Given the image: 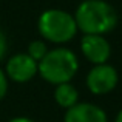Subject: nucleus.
<instances>
[{
    "label": "nucleus",
    "mask_w": 122,
    "mask_h": 122,
    "mask_svg": "<svg viewBox=\"0 0 122 122\" xmlns=\"http://www.w3.org/2000/svg\"><path fill=\"white\" fill-rule=\"evenodd\" d=\"M74 20L82 33L102 36L116 26L117 14L104 0H85L76 9Z\"/></svg>",
    "instance_id": "1"
},
{
    "label": "nucleus",
    "mask_w": 122,
    "mask_h": 122,
    "mask_svg": "<svg viewBox=\"0 0 122 122\" xmlns=\"http://www.w3.org/2000/svg\"><path fill=\"white\" fill-rule=\"evenodd\" d=\"M79 62L76 54L68 48H56L45 54L37 63V73L46 82L60 85L70 82L77 73Z\"/></svg>",
    "instance_id": "2"
},
{
    "label": "nucleus",
    "mask_w": 122,
    "mask_h": 122,
    "mask_svg": "<svg viewBox=\"0 0 122 122\" xmlns=\"http://www.w3.org/2000/svg\"><path fill=\"white\" fill-rule=\"evenodd\" d=\"M37 28L42 37L53 43H65L71 40L77 31L74 15L62 9H48L42 12Z\"/></svg>",
    "instance_id": "3"
},
{
    "label": "nucleus",
    "mask_w": 122,
    "mask_h": 122,
    "mask_svg": "<svg viewBox=\"0 0 122 122\" xmlns=\"http://www.w3.org/2000/svg\"><path fill=\"white\" fill-rule=\"evenodd\" d=\"M119 76L111 65H96L86 76V86L93 94H107L117 85Z\"/></svg>",
    "instance_id": "4"
},
{
    "label": "nucleus",
    "mask_w": 122,
    "mask_h": 122,
    "mask_svg": "<svg viewBox=\"0 0 122 122\" xmlns=\"http://www.w3.org/2000/svg\"><path fill=\"white\" fill-rule=\"evenodd\" d=\"M37 74V62L28 54H15L6 63V76L11 81L23 83Z\"/></svg>",
    "instance_id": "5"
},
{
    "label": "nucleus",
    "mask_w": 122,
    "mask_h": 122,
    "mask_svg": "<svg viewBox=\"0 0 122 122\" xmlns=\"http://www.w3.org/2000/svg\"><path fill=\"white\" fill-rule=\"evenodd\" d=\"M81 48L83 56L94 65L105 63L111 54L110 43L104 36H99V34H85L81 42Z\"/></svg>",
    "instance_id": "6"
},
{
    "label": "nucleus",
    "mask_w": 122,
    "mask_h": 122,
    "mask_svg": "<svg viewBox=\"0 0 122 122\" xmlns=\"http://www.w3.org/2000/svg\"><path fill=\"white\" fill-rule=\"evenodd\" d=\"M63 122H107V114L94 104H76L65 113Z\"/></svg>",
    "instance_id": "7"
},
{
    "label": "nucleus",
    "mask_w": 122,
    "mask_h": 122,
    "mask_svg": "<svg viewBox=\"0 0 122 122\" xmlns=\"http://www.w3.org/2000/svg\"><path fill=\"white\" fill-rule=\"evenodd\" d=\"M54 99H56L57 105L62 108H66L68 110L70 107L77 104V90L71 85L70 82L66 83H60V85H56V91H54Z\"/></svg>",
    "instance_id": "8"
},
{
    "label": "nucleus",
    "mask_w": 122,
    "mask_h": 122,
    "mask_svg": "<svg viewBox=\"0 0 122 122\" xmlns=\"http://www.w3.org/2000/svg\"><path fill=\"white\" fill-rule=\"evenodd\" d=\"M48 53V48H46V45H45V42H42V40H34V42H31L30 43V46H28V56L30 57H33L34 60H36L37 63L40 62L42 59L45 57V54Z\"/></svg>",
    "instance_id": "9"
},
{
    "label": "nucleus",
    "mask_w": 122,
    "mask_h": 122,
    "mask_svg": "<svg viewBox=\"0 0 122 122\" xmlns=\"http://www.w3.org/2000/svg\"><path fill=\"white\" fill-rule=\"evenodd\" d=\"M6 91H8V77H6V74L0 70V101L5 97Z\"/></svg>",
    "instance_id": "10"
},
{
    "label": "nucleus",
    "mask_w": 122,
    "mask_h": 122,
    "mask_svg": "<svg viewBox=\"0 0 122 122\" xmlns=\"http://www.w3.org/2000/svg\"><path fill=\"white\" fill-rule=\"evenodd\" d=\"M5 54H6V37L3 31L0 30V60L5 57Z\"/></svg>",
    "instance_id": "11"
},
{
    "label": "nucleus",
    "mask_w": 122,
    "mask_h": 122,
    "mask_svg": "<svg viewBox=\"0 0 122 122\" xmlns=\"http://www.w3.org/2000/svg\"><path fill=\"white\" fill-rule=\"evenodd\" d=\"M9 122H34V121L30 119V117H14V119H11Z\"/></svg>",
    "instance_id": "12"
},
{
    "label": "nucleus",
    "mask_w": 122,
    "mask_h": 122,
    "mask_svg": "<svg viewBox=\"0 0 122 122\" xmlns=\"http://www.w3.org/2000/svg\"><path fill=\"white\" fill-rule=\"evenodd\" d=\"M116 122H122V110L117 113V116H116Z\"/></svg>",
    "instance_id": "13"
}]
</instances>
